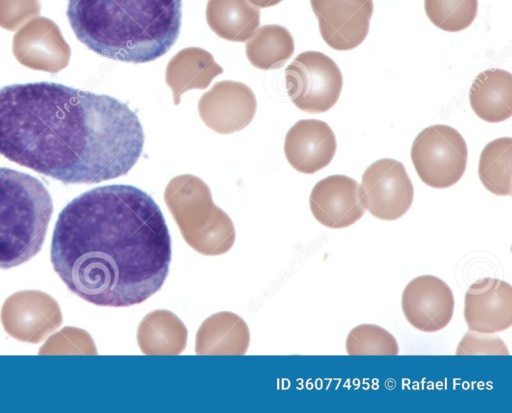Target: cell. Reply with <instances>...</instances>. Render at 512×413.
<instances>
[{"label": "cell", "instance_id": "3957f363", "mask_svg": "<svg viewBox=\"0 0 512 413\" xmlns=\"http://www.w3.org/2000/svg\"><path fill=\"white\" fill-rule=\"evenodd\" d=\"M182 0H69L77 37L100 56L146 63L167 53L181 26Z\"/></svg>", "mask_w": 512, "mask_h": 413}, {"label": "cell", "instance_id": "7a4b0ae2", "mask_svg": "<svg viewBox=\"0 0 512 413\" xmlns=\"http://www.w3.org/2000/svg\"><path fill=\"white\" fill-rule=\"evenodd\" d=\"M51 263L81 299L109 307L140 304L164 284L171 239L164 216L143 190L131 185L91 189L60 212Z\"/></svg>", "mask_w": 512, "mask_h": 413}, {"label": "cell", "instance_id": "603a6c76", "mask_svg": "<svg viewBox=\"0 0 512 413\" xmlns=\"http://www.w3.org/2000/svg\"><path fill=\"white\" fill-rule=\"evenodd\" d=\"M424 6L432 24L447 32H458L473 23L478 0H425Z\"/></svg>", "mask_w": 512, "mask_h": 413}, {"label": "cell", "instance_id": "ffe728a7", "mask_svg": "<svg viewBox=\"0 0 512 413\" xmlns=\"http://www.w3.org/2000/svg\"><path fill=\"white\" fill-rule=\"evenodd\" d=\"M137 338L145 354H178L185 347L187 331L174 314L158 310L142 320Z\"/></svg>", "mask_w": 512, "mask_h": 413}, {"label": "cell", "instance_id": "7c38bea8", "mask_svg": "<svg viewBox=\"0 0 512 413\" xmlns=\"http://www.w3.org/2000/svg\"><path fill=\"white\" fill-rule=\"evenodd\" d=\"M454 305L451 288L429 274L412 279L402 293L401 306L406 320L423 332L445 328L452 319Z\"/></svg>", "mask_w": 512, "mask_h": 413}, {"label": "cell", "instance_id": "4fadbf2b", "mask_svg": "<svg viewBox=\"0 0 512 413\" xmlns=\"http://www.w3.org/2000/svg\"><path fill=\"white\" fill-rule=\"evenodd\" d=\"M468 329L480 333L501 332L512 325V286L486 277L471 284L464 297Z\"/></svg>", "mask_w": 512, "mask_h": 413}, {"label": "cell", "instance_id": "5b68a950", "mask_svg": "<svg viewBox=\"0 0 512 413\" xmlns=\"http://www.w3.org/2000/svg\"><path fill=\"white\" fill-rule=\"evenodd\" d=\"M164 200L184 239L194 250L218 255L230 249L235 230L229 216L212 200L206 183L192 174L171 179Z\"/></svg>", "mask_w": 512, "mask_h": 413}, {"label": "cell", "instance_id": "e0dca14e", "mask_svg": "<svg viewBox=\"0 0 512 413\" xmlns=\"http://www.w3.org/2000/svg\"><path fill=\"white\" fill-rule=\"evenodd\" d=\"M474 113L489 123L502 122L512 115V75L491 68L477 75L469 91Z\"/></svg>", "mask_w": 512, "mask_h": 413}, {"label": "cell", "instance_id": "52a82bcc", "mask_svg": "<svg viewBox=\"0 0 512 413\" xmlns=\"http://www.w3.org/2000/svg\"><path fill=\"white\" fill-rule=\"evenodd\" d=\"M285 84L292 103L308 113H323L339 99L343 77L338 65L319 51H305L285 69Z\"/></svg>", "mask_w": 512, "mask_h": 413}, {"label": "cell", "instance_id": "30bf717a", "mask_svg": "<svg viewBox=\"0 0 512 413\" xmlns=\"http://www.w3.org/2000/svg\"><path fill=\"white\" fill-rule=\"evenodd\" d=\"M322 39L332 49L348 51L367 37L373 0H310Z\"/></svg>", "mask_w": 512, "mask_h": 413}, {"label": "cell", "instance_id": "8992f818", "mask_svg": "<svg viewBox=\"0 0 512 413\" xmlns=\"http://www.w3.org/2000/svg\"><path fill=\"white\" fill-rule=\"evenodd\" d=\"M467 157L463 136L444 124L423 129L411 147V160L419 178L432 188L456 184L465 172Z\"/></svg>", "mask_w": 512, "mask_h": 413}, {"label": "cell", "instance_id": "9c48e42d", "mask_svg": "<svg viewBox=\"0 0 512 413\" xmlns=\"http://www.w3.org/2000/svg\"><path fill=\"white\" fill-rule=\"evenodd\" d=\"M62 321L58 303L48 294L37 290L14 293L4 302L1 322L15 339L38 343L57 329Z\"/></svg>", "mask_w": 512, "mask_h": 413}, {"label": "cell", "instance_id": "7402d4cb", "mask_svg": "<svg viewBox=\"0 0 512 413\" xmlns=\"http://www.w3.org/2000/svg\"><path fill=\"white\" fill-rule=\"evenodd\" d=\"M512 139L501 137L489 142L482 150L478 175L483 186L499 196H511Z\"/></svg>", "mask_w": 512, "mask_h": 413}, {"label": "cell", "instance_id": "44dd1931", "mask_svg": "<svg viewBox=\"0 0 512 413\" xmlns=\"http://www.w3.org/2000/svg\"><path fill=\"white\" fill-rule=\"evenodd\" d=\"M249 62L262 70L282 67L294 53V40L281 25H264L255 30L246 43Z\"/></svg>", "mask_w": 512, "mask_h": 413}, {"label": "cell", "instance_id": "277c9868", "mask_svg": "<svg viewBox=\"0 0 512 413\" xmlns=\"http://www.w3.org/2000/svg\"><path fill=\"white\" fill-rule=\"evenodd\" d=\"M53 202L36 177L0 167V268L33 258L42 248Z\"/></svg>", "mask_w": 512, "mask_h": 413}, {"label": "cell", "instance_id": "ac0fdd59", "mask_svg": "<svg viewBox=\"0 0 512 413\" xmlns=\"http://www.w3.org/2000/svg\"><path fill=\"white\" fill-rule=\"evenodd\" d=\"M206 20L219 37L244 42L258 28L260 10L249 0H208Z\"/></svg>", "mask_w": 512, "mask_h": 413}, {"label": "cell", "instance_id": "d6986e66", "mask_svg": "<svg viewBox=\"0 0 512 413\" xmlns=\"http://www.w3.org/2000/svg\"><path fill=\"white\" fill-rule=\"evenodd\" d=\"M249 344L245 322L230 312L208 318L199 328L196 340L198 354H243Z\"/></svg>", "mask_w": 512, "mask_h": 413}, {"label": "cell", "instance_id": "d4e9b609", "mask_svg": "<svg viewBox=\"0 0 512 413\" xmlns=\"http://www.w3.org/2000/svg\"><path fill=\"white\" fill-rule=\"evenodd\" d=\"M40 354H95L94 342L87 332L67 327L51 336Z\"/></svg>", "mask_w": 512, "mask_h": 413}, {"label": "cell", "instance_id": "ba28073f", "mask_svg": "<svg viewBox=\"0 0 512 413\" xmlns=\"http://www.w3.org/2000/svg\"><path fill=\"white\" fill-rule=\"evenodd\" d=\"M359 195L363 208L371 215L392 221L402 217L411 207L414 189L401 162L382 158L364 171Z\"/></svg>", "mask_w": 512, "mask_h": 413}, {"label": "cell", "instance_id": "8fae6325", "mask_svg": "<svg viewBox=\"0 0 512 413\" xmlns=\"http://www.w3.org/2000/svg\"><path fill=\"white\" fill-rule=\"evenodd\" d=\"M257 109L252 89L244 83L224 80L204 93L198 102V112L204 124L220 134L244 129Z\"/></svg>", "mask_w": 512, "mask_h": 413}, {"label": "cell", "instance_id": "9a60e30c", "mask_svg": "<svg viewBox=\"0 0 512 413\" xmlns=\"http://www.w3.org/2000/svg\"><path fill=\"white\" fill-rule=\"evenodd\" d=\"M336 147V137L331 127L318 119L297 121L287 132L284 141L288 163L304 174H313L328 166Z\"/></svg>", "mask_w": 512, "mask_h": 413}, {"label": "cell", "instance_id": "4316f807", "mask_svg": "<svg viewBox=\"0 0 512 413\" xmlns=\"http://www.w3.org/2000/svg\"><path fill=\"white\" fill-rule=\"evenodd\" d=\"M38 11V0H0L1 20L22 19Z\"/></svg>", "mask_w": 512, "mask_h": 413}, {"label": "cell", "instance_id": "cb8c5ba5", "mask_svg": "<svg viewBox=\"0 0 512 413\" xmlns=\"http://www.w3.org/2000/svg\"><path fill=\"white\" fill-rule=\"evenodd\" d=\"M349 355H397L398 343L386 329L374 324L354 327L346 338Z\"/></svg>", "mask_w": 512, "mask_h": 413}, {"label": "cell", "instance_id": "2e32d148", "mask_svg": "<svg viewBox=\"0 0 512 413\" xmlns=\"http://www.w3.org/2000/svg\"><path fill=\"white\" fill-rule=\"evenodd\" d=\"M223 72V68L207 50L187 47L177 52L168 62L165 80L178 105L181 95L191 89H205Z\"/></svg>", "mask_w": 512, "mask_h": 413}, {"label": "cell", "instance_id": "83f0119b", "mask_svg": "<svg viewBox=\"0 0 512 413\" xmlns=\"http://www.w3.org/2000/svg\"><path fill=\"white\" fill-rule=\"evenodd\" d=\"M253 5L257 6L258 8H266L270 6H274L278 3H280L283 0H249Z\"/></svg>", "mask_w": 512, "mask_h": 413}, {"label": "cell", "instance_id": "5bb4252c", "mask_svg": "<svg viewBox=\"0 0 512 413\" xmlns=\"http://www.w3.org/2000/svg\"><path fill=\"white\" fill-rule=\"evenodd\" d=\"M359 183L348 176L330 175L313 187L309 205L314 218L323 226L340 229L357 222L365 212Z\"/></svg>", "mask_w": 512, "mask_h": 413}, {"label": "cell", "instance_id": "6da1fadb", "mask_svg": "<svg viewBox=\"0 0 512 413\" xmlns=\"http://www.w3.org/2000/svg\"><path fill=\"white\" fill-rule=\"evenodd\" d=\"M144 132L118 99L54 82L0 88V154L64 184L126 175Z\"/></svg>", "mask_w": 512, "mask_h": 413}, {"label": "cell", "instance_id": "484cf974", "mask_svg": "<svg viewBox=\"0 0 512 413\" xmlns=\"http://www.w3.org/2000/svg\"><path fill=\"white\" fill-rule=\"evenodd\" d=\"M457 355H509L504 341L493 333H480L469 330L456 349Z\"/></svg>", "mask_w": 512, "mask_h": 413}]
</instances>
